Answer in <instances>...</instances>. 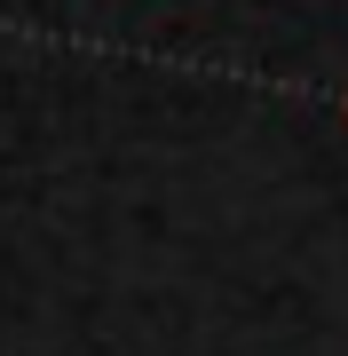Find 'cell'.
Returning a JSON list of instances; mask_svg holds the SVG:
<instances>
[{"mask_svg":"<svg viewBox=\"0 0 348 356\" xmlns=\"http://www.w3.org/2000/svg\"><path fill=\"white\" fill-rule=\"evenodd\" d=\"M340 119H348V88H340Z\"/></svg>","mask_w":348,"mask_h":356,"instance_id":"6da1fadb","label":"cell"}]
</instances>
